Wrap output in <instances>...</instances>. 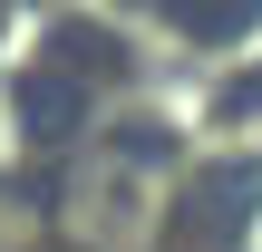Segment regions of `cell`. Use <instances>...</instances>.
Wrapping results in <instances>:
<instances>
[{"mask_svg":"<svg viewBox=\"0 0 262 252\" xmlns=\"http://www.w3.org/2000/svg\"><path fill=\"white\" fill-rule=\"evenodd\" d=\"M253 252H262V214H253Z\"/></svg>","mask_w":262,"mask_h":252,"instance_id":"7a4b0ae2","label":"cell"},{"mask_svg":"<svg viewBox=\"0 0 262 252\" xmlns=\"http://www.w3.org/2000/svg\"><path fill=\"white\" fill-rule=\"evenodd\" d=\"M165 204H175L165 155H146V146H88L68 165L58 223H68V243H88V252H146L165 233Z\"/></svg>","mask_w":262,"mask_h":252,"instance_id":"6da1fadb","label":"cell"}]
</instances>
